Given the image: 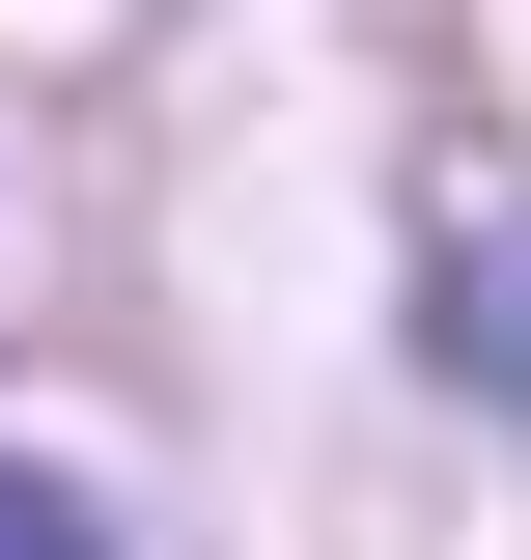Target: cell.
I'll return each mask as SVG.
<instances>
[{
  "label": "cell",
  "mask_w": 531,
  "mask_h": 560,
  "mask_svg": "<svg viewBox=\"0 0 531 560\" xmlns=\"http://www.w3.org/2000/svg\"><path fill=\"white\" fill-rule=\"evenodd\" d=\"M420 337H448V393L531 420V168H448L420 197Z\"/></svg>",
  "instance_id": "6da1fadb"
},
{
  "label": "cell",
  "mask_w": 531,
  "mask_h": 560,
  "mask_svg": "<svg viewBox=\"0 0 531 560\" xmlns=\"http://www.w3.org/2000/svg\"><path fill=\"white\" fill-rule=\"evenodd\" d=\"M0 560H113V533H84V504H57V477H0Z\"/></svg>",
  "instance_id": "7a4b0ae2"
}]
</instances>
